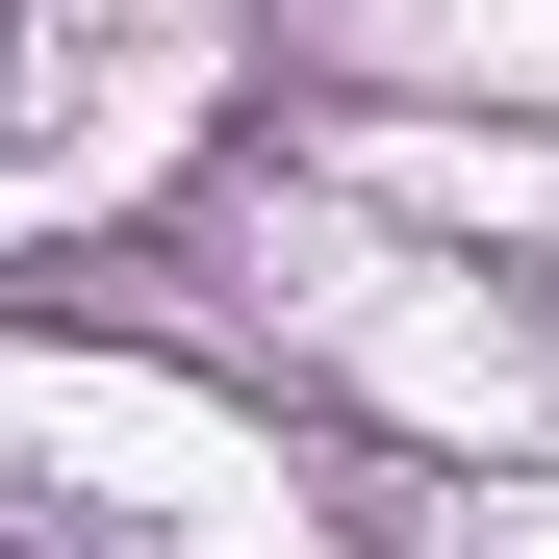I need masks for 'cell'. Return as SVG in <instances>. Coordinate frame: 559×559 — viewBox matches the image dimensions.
<instances>
[{
    "instance_id": "1",
    "label": "cell",
    "mask_w": 559,
    "mask_h": 559,
    "mask_svg": "<svg viewBox=\"0 0 559 559\" xmlns=\"http://www.w3.org/2000/svg\"><path fill=\"white\" fill-rule=\"evenodd\" d=\"M0 559H153L128 509H76V484H26V457H0Z\"/></svg>"
}]
</instances>
